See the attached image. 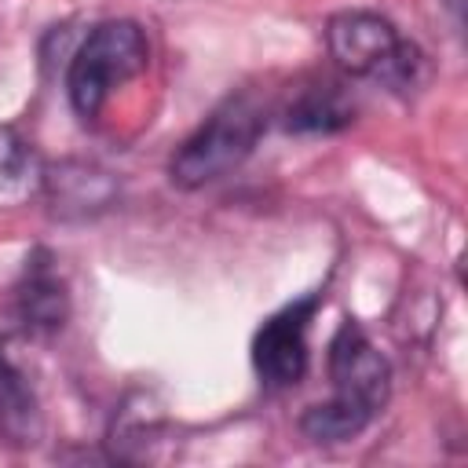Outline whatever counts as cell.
<instances>
[{"label":"cell","mask_w":468,"mask_h":468,"mask_svg":"<svg viewBox=\"0 0 468 468\" xmlns=\"http://www.w3.org/2000/svg\"><path fill=\"white\" fill-rule=\"evenodd\" d=\"M333 399L314 402L300 417V431L311 442H347L373 424L391 395V366L373 347L362 325L344 322L329 344Z\"/></svg>","instance_id":"cell-1"},{"label":"cell","mask_w":468,"mask_h":468,"mask_svg":"<svg viewBox=\"0 0 468 468\" xmlns=\"http://www.w3.org/2000/svg\"><path fill=\"white\" fill-rule=\"evenodd\" d=\"M325 48L344 73L380 80L384 88H395V91L417 88L424 77L420 48L410 44L377 11H362V7L336 11L325 22Z\"/></svg>","instance_id":"cell-2"},{"label":"cell","mask_w":468,"mask_h":468,"mask_svg":"<svg viewBox=\"0 0 468 468\" xmlns=\"http://www.w3.org/2000/svg\"><path fill=\"white\" fill-rule=\"evenodd\" d=\"M146 66H150V44L139 22L128 18L99 22L80 40L66 69V95L73 113L80 121H95L106 110L110 95L121 84L135 80Z\"/></svg>","instance_id":"cell-3"},{"label":"cell","mask_w":468,"mask_h":468,"mask_svg":"<svg viewBox=\"0 0 468 468\" xmlns=\"http://www.w3.org/2000/svg\"><path fill=\"white\" fill-rule=\"evenodd\" d=\"M263 124H267L263 106L252 95L227 99L172 154V161H168L172 183L183 186V190H201V186L230 176L256 150V143L263 135Z\"/></svg>","instance_id":"cell-4"},{"label":"cell","mask_w":468,"mask_h":468,"mask_svg":"<svg viewBox=\"0 0 468 468\" xmlns=\"http://www.w3.org/2000/svg\"><path fill=\"white\" fill-rule=\"evenodd\" d=\"M318 296H303L289 307H282L278 314H271L256 336H252V366L256 377L267 388H292L303 380L311 351H307V333H311V318H314Z\"/></svg>","instance_id":"cell-5"},{"label":"cell","mask_w":468,"mask_h":468,"mask_svg":"<svg viewBox=\"0 0 468 468\" xmlns=\"http://www.w3.org/2000/svg\"><path fill=\"white\" fill-rule=\"evenodd\" d=\"M44 431V413L37 388L29 384L18 358L0 347V435L11 446H33Z\"/></svg>","instance_id":"cell-6"},{"label":"cell","mask_w":468,"mask_h":468,"mask_svg":"<svg viewBox=\"0 0 468 468\" xmlns=\"http://www.w3.org/2000/svg\"><path fill=\"white\" fill-rule=\"evenodd\" d=\"M44 190L58 216H91L113 201V179L110 172L84 165V161H62L55 172H44Z\"/></svg>","instance_id":"cell-7"},{"label":"cell","mask_w":468,"mask_h":468,"mask_svg":"<svg viewBox=\"0 0 468 468\" xmlns=\"http://www.w3.org/2000/svg\"><path fill=\"white\" fill-rule=\"evenodd\" d=\"M69 314V296H66V285L62 278L55 274V267L44 260H33L26 267V282L18 285V318L29 333H58L62 322Z\"/></svg>","instance_id":"cell-8"},{"label":"cell","mask_w":468,"mask_h":468,"mask_svg":"<svg viewBox=\"0 0 468 468\" xmlns=\"http://www.w3.org/2000/svg\"><path fill=\"white\" fill-rule=\"evenodd\" d=\"M37 190H44V165L26 143V135L4 124L0 128V208H18Z\"/></svg>","instance_id":"cell-9"},{"label":"cell","mask_w":468,"mask_h":468,"mask_svg":"<svg viewBox=\"0 0 468 468\" xmlns=\"http://www.w3.org/2000/svg\"><path fill=\"white\" fill-rule=\"evenodd\" d=\"M351 106L347 99L340 95L336 84H314V88H303L289 110H285V128L289 132H336L351 121Z\"/></svg>","instance_id":"cell-10"}]
</instances>
